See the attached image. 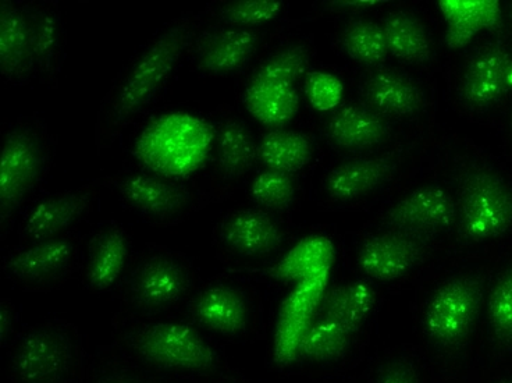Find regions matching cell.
<instances>
[{"label": "cell", "instance_id": "obj_1", "mask_svg": "<svg viewBox=\"0 0 512 383\" xmlns=\"http://www.w3.org/2000/svg\"><path fill=\"white\" fill-rule=\"evenodd\" d=\"M110 349L142 370L190 383L244 377L222 347L184 318L115 319Z\"/></svg>", "mask_w": 512, "mask_h": 383}, {"label": "cell", "instance_id": "obj_2", "mask_svg": "<svg viewBox=\"0 0 512 383\" xmlns=\"http://www.w3.org/2000/svg\"><path fill=\"white\" fill-rule=\"evenodd\" d=\"M201 28V17L186 14L154 35L116 78L95 122V147H110L120 134L154 104L177 67L190 53Z\"/></svg>", "mask_w": 512, "mask_h": 383}, {"label": "cell", "instance_id": "obj_3", "mask_svg": "<svg viewBox=\"0 0 512 383\" xmlns=\"http://www.w3.org/2000/svg\"><path fill=\"white\" fill-rule=\"evenodd\" d=\"M485 299L486 276L465 271L439 280L423 301L416 345L429 358L440 382L462 383Z\"/></svg>", "mask_w": 512, "mask_h": 383}, {"label": "cell", "instance_id": "obj_4", "mask_svg": "<svg viewBox=\"0 0 512 383\" xmlns=\"http://www.w3.org/2000/svg\"><path fill=\"white\" fill-rule=\"evenodd\" d=\"M2 351L9 383H84L91 363L80 329L63 318L24 326Z\"/></svg>", "mask_w": 512, "mask_h": 383}, {"label": "cell", "instance_id": "obj_5", "mask_svg": "<svg viewBox=\"0 0 512 383\" xmlns=\"http://www.w3.org/2000/svg\"><path fill=\"white\" fill-rule=\"evenodd\" d=\"M197 287V271L190 258L172 248H148L134 260L116 292L123 310L119 318L172 317Z\"/></svg>", "mask_w": 512, "mask_h": 383}, {"label": "cell", "instance_id": "obj_6", "mask_svg": "<svg viewBox=\"0 0 512 383\" xmlns=\"http://www.w3.org/2000/svg\"><path fill=\"white\" fill-rule=\"evenodd\" d=\"M53 144L41 120L23 117L7 130L0 155V240L16 225L21 209L44 182Z\"/></svg>", "mask_w": 512, "mask_h": 383}, {"label": "cell", "instance_id": "obj_7", "mask_svg": "<svg viewBox=\"0 0 512 383\" xmlns=\"http://www.w3.org/2000/svg\"><path fill=\"white\" fill-rule=\"evenodd\" d=\"M455 205V226L461 243H486L512 228V189L493 170L475 166L462 172Z\"/></svg>", "mask_w": 512, "mask_h": 383}, {"label": "cell", "instance_id": "obj_8", "mask_svg": "<svg viewBox=\"0 0 512 383\" xmlns=\"http://www.w3.org/2000/svg\"><path fill=\"white\" fill-rule=\"evenodd\" d=\"M98 182L115 191L124 207L158 226L186 221L213 200V194L198 193L186 184L142 170H120Z\"/></svg>", "mask_w": 512, "mask_h": 383}, {"label": "cell", "instance_id": "obj_9", "mask_svg": "<svg viewBox=\"0 0 512 383\" xmlns=\"http://www.w3.org/2000/svg\"><path fill=\"white\" fill-rule=\"evenodd\" d=\"M83 264V244L77 233L38 243L19 244L3 255V278L27 293H48L63 286Z\"/></svg>", "mask_w": 512, "mask_h": 383}, {"label": "cell", "instance_id": "obj_10", "mask_svg": "<svg viewBox=\"0 0 512 383\" xmlns=\"http://www.w3.org/2000/svg\"><path fill=\"white\" fill-rule=\"evenodd\" d=\"M183 318L216 342L244 343L256 329L250 296L243 287L224 278L198 286L184 306Z\"/></svg>", "mask_w": 512, "mask_h": 383}, {"label": "cell", "instance_id": "obj_11", "mask_svg": "<svg viewBox=\"0 0 512 383\" xmlns=\"http://www.w3.org/2000/svg\"><path fill=\"white\" fill-rule=\"evenodd\" d=\"M368 342L333 319L315 314L295 351L291 370L350 374L362 363Z\"/></svg>", "mask_w": 512, "mask_h": 383}, {"label": "cell", "instance_id": "obj_12", "mask_svg": "<svg viewBox=\"0 0 512 383\" xmlns=\"http://www.w3.org/2000/svg\"><path fill=\"white\" fill-rule=\"evenodd\" d=\"M287 232L277 219L261 208L227 212L213 232L216 250L230 261H262L284 247Z\"/></svg>", "mask_w": 512, "mask_h": 383}, {"label": "cell", "instance_id": "obj_13", "mask_svg": "<svg viewBox=\"0 0 512 383\" xmlns=\"http://www.w3.org/2000/svg\"><path fill=\"white\" fill-rule=\"evenodd\" d=\"M435 241L384 229L369 234L358 246L359 271L372 283H396L429 260Z\"/></svg>", "mask_w": 512, "mask_h": 383}, {"label": "cell", "instance_id": "obj_14", "mask_svg": "<svg viewBox=\"0 0 512 383\" xmlns=\"http://www.w3.org/2000/svg\"><path fill=\"white\" fill-rule=\"evenodd\" d=\"M99 182L38 198L21 216L19 244L38 243L71 232L94 211Z\"/></svg>", "mask_w": 512, "mask_h": 383}, {"label": "cell", "instance_id": "obj_15", "mask_svg": "<svg viewBox=\"0 0 512 383\" xmlns=\"http://www.w3.org/2000/svg\"><path fill=\"white\" fill-rule=\"evenodd\" d=\"M330 272L332 268H325L295 283L283 300L277 314L270 347V360L276 370H291L295 351L315 317L326 287L329 286Z\"/></svg>", "mask_w": 512, "mask_h": 383}, {"label": "cell", "instance_id": "obj_16", "mask_svg": "<svg viewBox=\"0 0 512 383\" xmlns=\"http://www.w3.org/2000/svg\"><path fill=\"white\" fill-rule=\"evenodd\" d=\"M133 262V241L122 223H99L83 251L84 289L94 294L117 292Z\"/></svg>", "mask_w": 512, "mask_h": 383}, {"label": "cell", "instance_id": "obj_17", "mask_svg": "<svg viewBox=\"0 0 512 383\" xmlns=\"http://www.w3.org/2000/svg\"><path fill=\"white\" fill-rule=\"evenodd\" d=\"M382 229L436 240L457 223V205L437 184L419 187L382 216Z\"/></svg>", "mask_w": 512, "mask_h": 383}, {"label": "cell", "instance_id": "obj_18", "mask_svg": "<svg viewBox=\"0 0 512 383\" xmlns=\"http://www.w3.org/2000/svg\"><path fill=\"white\" fill-rule=\"evenodd\" d=\"M261 35L255 28L215 26L199 31L191 60L202 76L226 77L241 72L258 51Z\"/></svg>", "mask_w": 512, "mask_h": 383}, {"label": "cell", "instance_id": "obj_19", "mask_svg": "<svg viewBox=\"0 0 512 383\" xmlns=\"http://www.w3.org/2000/svg\"><path fill=\"white\" fill-rule=\"evenodd\" d=\"M512 76V55L496 42L480 49L468 63L460 84L462 101L474 109L490 108L506 95Z\"/></svg>", "mask_w": 512, "mask_h": 383}, {"label": "cell", "instance_id": "obj_20", "mask_svg": "<svg viewBox=\"0 0 512 383\" xmlns=\"http://www.w3.org/2000/svg\"><path fill=\"white\" fill-rule=\"evenodd\" d=\"M30 23L35 74L42 84L58 88L64 62V26L58 2L42 0L26 5Z\"/></svg>", "mask_w": 512, "mask_h": 383}, {"label": "cell", "instance_id": "obj_21", "mask_svg": "<svg viewBox=\"0 0 512 383\" xmlns=\"http://www.w3.org/2000/svg\"><path fill=\"white\" fill-rule=\"evenodd\" d=\"M0 73L17 87L37 77L26 5L13 0L0 2Z\"/></svg>", "mask_w": 512, "mask_h": 383}, {"label": "cell", "instance_id": "obj_22", "mask_svg": "<svg viewBox=\"0 0 512 383\" xmlns=\"http://www.w3.org/2000/svg\"><path fill=\"white\" fill-rule=\"evenodd\" d=\"M258 161L256 143L247 124L237 117L224 116L216 124L213 195L247 176Z\"/></svg>", "mask_w": 512, "mask_h": 383}, {"label": "cell", "instance_id": "obj_23", "mask_svg": "<svg viewBox=\"0 0 512 383\" xmlns=\"http://www.w3.org/2000/svg\"><path fill=\"white\" fill-rule=\"evenodd\" d=\"M379 296L368 279L347 280L326 287L316 314L346 326L369 343V329L378 310Z\"/></svg>", "mask_w": 512, "mask_h": 383}, {"label": "cell", "instance_id": "obj_24", "mask_svg": "<svg viewBox=\"0 0 512 383\" xmlns=\"http://www.w3.org/2000/svg\"><path fill=\"white\" fill-rule=\"evenodd\" d=\"M358 377L361 383H442L416 343L380 351L365 364Z\"/></svg>", "mask_w": 512, "mask_h": 383}, {"label": "cell", "instance_id": "obj_25", "mask_svg": "<svg viewBox=\"0 0 512 383\" xmlns=\"http://www.w3.org/2000/svg\"><path fill=\"white\" fill-rule=\"evenodd\" d=\"M365 101L375 111L394 117H411L422 111L425 94L419 85L394 70H378L361 87Z\"/></svg>", "mask_w": 512, "mask_h": 383}, {"label": "cell", "instance_id": "obj_26", "mask_svg": "<svg viewBox=\"0 0 512 383\" xmlns=\"http://www.w3.org/2000/svg\"><path fill=\"white\" fill-rule=\"evenodd\" d=\"M327 136L343 150L357 151L380 145L390 137V124L365 106L347 105L334 112L326 124Z\"/></svg>", "mask_w": 512, "mask_h": 383}, {"label": "cell", "instance_id": "obj_27", "mask_svg": "<svg viewBox=\"0 0 512 383\" xmlns=\"http://www.w3.org/2000/svg\"><path fill=\"white\" fill-rule=\"evenodd\" d=\"M396 168V161L389 156L344 162L330 170L325 190L334 200H355L389 182Z\"/></svg>", "mask_w": 512, "mask_h": 383}, {"label": "cell", "instance_id": "obj_28", "mask_svg": "<svg viewBox=\"0 0 512 383\" xmlns=\"http://www.w3.org/2000/svg\"><path fill=\"white\" fill-rule=\"evenodd\" d=\"M439 9L447 23L448 48H465L482 30L501 27L500 3L496 0H442Z\"/></svg>", "mask_w": 512, "mask_h": 383}, {"label": "cell", "instance_id": "obj_29", "mask_svg": "<svg viewBox=\"0 0 512 383\" xmlns=\"http://www.w3.org/2000/svg\"><path fill=\"white\" fill-rule=\"evenodd\" d=\"M336 260L333 241L320 234L304 237L287 250L270 267L261 269L263 276L280 283H298L325 268H332Z\"/></svg>", "mask_w": 512, "mask_h": 383}, {"label": "cell", "instance_id": "obj_30", "mask_svg": "<svg viewBox=\"0 0 512 383\" xmlns=\"http://www.w3.org/2000/svg\"><path fill=\"white\" fill-rule=\"evenodd\" d=\"M243 102L248 113L259 123L273 129H283L297 116L300 95L291 84L250 81Z\"/></svg>", "mask_w": 512, "mask_h": 383}, {"label": "cell", "instance_id": "obj_31", "mask_svg": "<svg viewBox=\"0 0 512 383\" xmlns=\"http://www.w3.org/2000/svg\"><path fill=\"white\" fill-rule=\"evenodd\" d=\"M314 154L311 138L301 131L273 129L258 143V161L268 170L294 173L307 168Z\"/></svg>", "mask_w": 512, "mask_h": 383}, {"label": "cell", "instance_id": "obj_32", "mask_svg": "<svg viewBox=\"0 0 512 383\" xmlns=\"http://www.w3.org/2000/svg\"><path fill=\"white\" fill-rule=\"evenodd\" d=\"M382 28L387 48L394 58L415 65L429 62L432 58V44L428 31L414 14L390 13L383 20Z\"/></svg>", "mask_w": 512, "mask_h": 383}, {"label": "cell", "instance_id": "obj_33", "mask_svg": "<svg viewBox=\"0 0 512 383\" xmlns=\"http://www.w3.org/2000/svg\"><path fill=\"white\" fill-rule=\"evenodd\" d=\"M486 319L493 345L500 353H512V265L497 276L487 294Z\"/></svg>", "mask_w": 512, "mask_h": 383}, {"label": "cell", "instance_id": "obj_34", "mask_svg": "<svg viewBox=\"0 0 512 383\" xmlns=\"http://www.w3.org/2000/svg\"><path fill=\"white\" fill-rule=\"evenodd\" d=\"M84 383H190L177 379L160 377L147 370L128 363L110 346L99 349L92 358Z\"/></svg>", "mask_w": 512, "mask_h": 383}, {"label": "cell", "instance_id": "obj_35", "mask_svg": "<svg viewBox=\"0 0 512 383\" xmlns=\"http://www.w3.org/2000/svg\"><path fill=\"white\" fill-rule=\"evenodd\" d=\"M284 9L277 0H237V2L213 3L208 12L219 26L254 28L276 20Z\"/></svg>", "mask_w": 512, "mask_h": 383}, {"label": "cell", "instance_id": "obj_36", "mask_svg": "<svg viewBox=\"0 0 512 383\" xmlns=\"http://www.w3.org/2000/svg\"><path fill=\"white\" fill-rule=\"evenodd\" d=\"M341 46L352 60L366 66L386 62L390 53L382 26L368 20L348 24L341 38Z\"/></svg>", "mask_w": 512, "mask_h": 383}, {"label": "cell", "instance_id": "obj_37", "mask_svg": "<svg viewBox=\"0 0 512 383\" xmlns=\"http://www.w3.org/2000/svg\"><path fill=\"white\" fill-rule=\"evenodd\" d=\"M309 62H311V52L308 46L288 45L263 60L252 74L250 81L294 85L295 81L300 80L307 73Z\"/></svg>", "mask_w": 512, "mask_h": 383}, {"label": "cell", "instance_id": "obj_38", "mask_svg": "<svg viewBox=\"0 0 512 383\" xmlns=\"http://www.w3.org/2000/svg\"><path fill=\"white\" fill-rule=\"evenodd\" d=\"M250 194L263 211L284 212L294 204L297 186L293 176L265 169L255 177Z\"/></svg>", "mask_w": 512, "mask_h": 383}, {"label": "cell", "instance_id": "obj_39", "mask_svg": "<svg viewBox=\"0 0 512 383\" xmlns=\"http://www.w3.org/2000/svg\"><path fill=\"white\" fill-rule=\"evenodd\" d=\"M304 91L312 108L319 112H329L340 105L344 87L333 74L311 72L305 77Z\"/></svg>", "mask_w": 512, "mask_h": 383}, {"label": "cell", "instance_id": "obj_40", "mask_svg": "<svg viewBox=\"0 0 512 383\" xmlns=\"http://www.w3.org/2000/svg\"><path fill=\"white\" fill-rule=\"evenodd\" d=\"M19 310L12 299H0V349L5 350L20 331Z\"/></svg>", "mask_w": 512, "mask_h": 383}, {"label": "cell", "instance_id": "obj_41", "mask_svg": "<svg viewBox=\"0 0 512 383\" xmlns=\"http://www.w3.org/2000/svg\"><path fill=\"white\" fill-rule=\"evenodd\" d=\"M383 2H375V0H341V2H332L330 5L333 7H340V9H366V7H372L380 5Z\"/></svg>", "mask_w": 512, "mask_h": 383}, {"label": "cell", "instance_id": "obj_42", "mask_svg": "<svg viewBox=\"0 0 512 383\" xmlns=\"http://www.w3.org/2000/svg\"><path fill=\"white\" fill-rule=\"evenodd\" d=\"M327 383H361L358 374L341 375V377L329 379Z\"/></svg>", "mask_w": 512, "mask_h": 383}, {"label": "cell", "instance_id": "obj_43", "mask_svg": "<svg viewBox=\"0 0 512 383\" xmlns=\"http://www.w3.org/2000/svg\"><path fill=\"white\" fill-rule=\"evenodd\" d=\"M332 379V378H330ZM329 382V379H322V381L315 382V383H327ZM212 383H254V382H248L247 379L244 377L240 378H234V379H227V381H219V382H212Z\"/></svg>", "mask_w": 512, "mask_h": 383}, {"label": "cell", "instance_id": "obj_44", "mask_svg": "<svg viewBox=\"0 0 512 383\" xmlns=\"http://www.w3.org/2000/svg\"><path fill=\"white\" fill-rule=\"evenodd\" d=\"M487 383H512V375H510V377L493 379V381H489Z\"/></svg>", "mask_w": 512, "mask_h": 383}, {"label": "cell", "instance_id": "obj_45", "mask_svg": "<svg viewBox=\"0 0 512 383\" xmlns=\"http://www.w3.org/2000/svg\"><path fill=\"white\" fill-rule=\"evenodd\" d=\"M508 10H510V19L512 21V2L510 3V6H508Z\"/></svg>", "mask_w": 512, "mask_h": 383}, {"label": "cell", "instance_id": "obj_46", "mask_svg": "<svg viewBox=\"0 0 512 383\" xmlns=\"http://www.w3.org/2000/svg\"><path fill=\"white\" fill-rule=\"evenodd\" d=\"M511 129H512V120H511Z\"/></svg>", "mask_w": 512, "mask_h": 383}]
</instances>
